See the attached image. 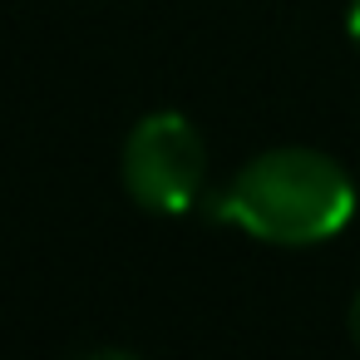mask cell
<instances>
[{
    "instance_id": "3957f363",
    "label": "cell",
    "mask_w": 360,
    "mask_h": 360,
    "mask_svg": "<svg viewBox=\"0 0 360 360\" xmlns=\"http://www.w3.org/2000/svg\"><path fill=\"white\" fill-rule=\"evenodd\" d=\"M345 321H350V340H355V345H360V296H355V301H350V316H345Z\"/></svg>"
},
{
    "instance_id": "7a4b0ae2",
    "label": "cell",
    "mask_w": 360,
    "mask_h": 360,
    "mask_svg": "<svg viewBox=\"0 0 360 360\" xmlns=\"http://www.w3.org/2000/svg\"><path fill=\"white\" fill-rule=\"evenodd\" d=\"M202 178H207V148L183 114L163 109L134 124L124 143V188L139 207L188 212L202 198Z\"/></svg>"
},
{
    "instance_id": "277c9868",
    "label": "cell",
    "mask_w": 360,
    "mask_h": 360,
    "mask_svg": "<svg viewBox=\"0 0 360 360\" xmlns=\"http://www.w3.org/2000/svg\"><path fill=\"white\" fill-rule=\"evenodd\" d=\"M350 40L360 45V0H355V6H350Z\"/></svg>"
},
{
    "instance_id": "6da1fadb",
    "label": "cell",
    "mask_w": 360,
    "mask_h": 360,
    "mask_svg": "<svg viewBox=\"0 0 360 360\" xmlns=\"http://www.w3.org/2000/svg\"><path fill=\"white\" fill-rule=\"evenodd\" d=\"M350 212H355V183L330 153L316 148L257 153L222 198V217L281 247L326 242L350 222Z\"/></svg>"
}]
</instances>
